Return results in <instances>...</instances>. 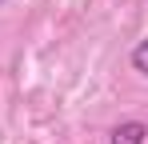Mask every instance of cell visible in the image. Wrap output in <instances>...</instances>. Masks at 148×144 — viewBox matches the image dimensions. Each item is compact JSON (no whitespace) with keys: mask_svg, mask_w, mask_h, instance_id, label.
Wrapping results in <instances>:
<instances>
[{"mask_svg":"<svg viewBox=\"0 0 148 144\" xmlns=\"http://www.w3.org/2000/svg\"><path fill=\"white\" fill-rule=\"evenodd\" d=\"M132 68L148 76V40H140V44L132 48Z\"/></svg>","mask_w":148,"mask_h":144,"instance_id":"2","label":"cell"},{"mask_svg":"<svg viewBox=\"0 0 148 144\" xmlns=\"http://www.w3.org/2000/svg\"><path fill=\"white\" fill-rule=\"evenodd\" d=\"M144 136H148V128L140 120H124L112 128V144H144Z\"/></svg>","mask_w":148,"mask_h":144,"instance_id":"1","label":"cell"}]
</instances>
